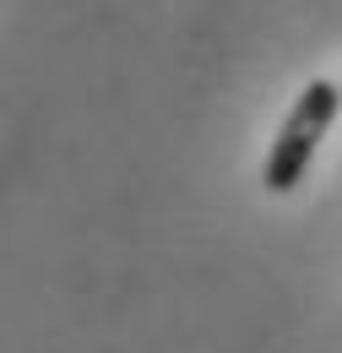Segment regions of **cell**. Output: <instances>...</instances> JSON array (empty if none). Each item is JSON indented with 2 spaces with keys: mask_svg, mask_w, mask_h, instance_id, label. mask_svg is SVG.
Instances as JSON below:
<instances>
[{
  "mask_svg": "<svg viewBox=\"0 0 342 353\" xmlns=\"http://www.w3.org/2000/svg\"><path fill=\"white\" fill-rule=\"evenodd\" d=\"M337 109H342L337 82H310V88L299 92V103L288 109L283 131H277L272 152H266V169H261V185H266V190H294L304 179L315 147H321V136L332 131V120H337Z\"/></svg>",
  "mask_w": 342,
  "mask_h": 353,
  "instance_id": "cell-1",
  "label": "cell"
}]
</instances>
